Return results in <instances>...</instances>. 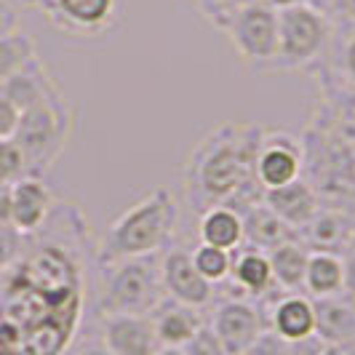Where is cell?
Wrapping results in <instances>:
<instances>
[{"label":"cell","instance_id":"f1b7e54d","mask_svg":"<svg viewBox=\"0 0 355 355\" xmlns=\"http://www.w3.org/2000/svg\"><path fill=\"white\" fill-rule=\"evenodd\" d=\"M182 355H227V350H225V345L219 342V337L214 334L209 320H206L193 334V339L182 347Z\"/></svg>","mask_w":355,"mask_h":355},{"label":"cell","instance_id":"603a6c76","mask_svg":"<svg viewBox=\"0 0 355 355\" xmlns=\"http://www.w3.org/2000/svg\"><path fill=\"white\" fill-rule=\"evenodd\" d=\"M304 294L310 300L345 294V267L342 257L331 251H310V262L304 272Z\"/></svg>","mask_w":355,"mask_h":355},{"label":"cell","instance_id":"e575fe53","mask_svg":"<svg viewBox=\"0 0 355 355\" xmlns=\"http://www.w3.org/2000/svg\"><path fill=\"white\" fill-rule=\"evenodd\" d=\"M347 40H345V49H342V70L347 75V80L355 83V27H347Z\"/></svg>","mask_w":355,"mask_h":355},{"label":"cell","instance_id":"277c9868","mask_svg":"<svg viewBox=\"0 0 355 355\" xmlns=\"http://www.w3.org/2000/svg\"><path fill=\"white\" fill-rule=\"evenodd\" d=\"M163 254L131 257L110 265H96L99 270V297L96 313L102 315H153L155 307L166 300L163 288Z\"/></svg>","mask_w":355,"mask_h":355},{"label":"cell","instance_id":"44dd1931","mask_svg":"<svg viewBox=\"0 0 355 355\" xmlns=\"http://www.w3.org/2000/svg\"><path fill=\"white\" fill-rule=\"evenodd\" d=\"M297 238L302 241L310 251H331V254H342L347 249V243L355 238L350 230V222L342 211L334 209H320L310 225H304L297 232Z\"/></svg>","mask_w":355,"mask_h":355},{"label":"cell","instance_id":"ab89813d","mask_svg":"<svg viewBox=\"0 0 355 355\" xmlns=\"http://www.w3.org/2000/svg\"><path fill=\"white\" fill-rule=\"evenodd\" d=\"M21 3H24V6H30V8H37L43 0H21Z\"/></svg>","mask_w":355,"mask_h":355},{"label":"cell","instance_id":"e0dca14e","mask_svg":"<svg viewBox=\"0 0 355 355\" xmlns=\"http://www.w3.org/2000/svg\"><path fill=\"white\" fill-rule=\"evenodd\" d=\"M150 318L155 323V334H158L160 347H174V350H182L193 339L198 329L206 323L200 310L174 302L168 297L155 307V313Z\"/></svg>","mask_w":355,"mask_h":355},{"label":"cell","instance_id":"9a60e30c","mask_svg":"<svg viewBox=\"0 0 355 355\" xmlns=\"http://www.w3.org/2000/svg\"><path fill=\"white\" fill-rule=\"evenodd\" d=\"M265 200L272 211L284 219L288 227L300 232L304 225L313 222V216L320 211V200L318 193L313 190L310 182H304L302 177L294 179L291 184L284 187H275V190H265Z\"/></svg>","mask_w":355,"mask_h":355},{"label":"cell","instance_id":"30bf717a","mask_svg":"<svg viewBox=\"0 0 355 355\" xmlns=\"http://www.w3.org/2000/svg\"><path fill=\"white\" fill-rule=\"evenodd\" d=\"M257 302L262 304L267 329L284 337L286 342L300 345L304 339L315 337V304L307 294L272 288Z\"/></svg>","mask_w":355,"mask_h":355},{"label":"cell","instance_id":"8992f818","mask_svg":"<svg viewBox=\"0 0 355 355\" xmlns=\"http://www.w3.org/2000/svg\"><path fill=\"white\" fill-rule=\"evenodd\" d=\"M334 40L331 17L313 3H291L278 8V56L270 72L304 70L318 62Z\"/></svg>","mask_w":355,"mask_h":355},{"label":"cell","instance_id":"8fae6325","mask_svg":"<svg viewBox=\"0 0 355 355\" xmlns=\"http://www.w3.org/2000/svg\"><path fill=\"white\" fill-rule=\"evenodd\" d=\"M160 272H163V288H166L168 300L187 304V307H196V310H203L214 302L216 286L209 284L198 272L196 262H193V251L174 249V246L166 249Z\"/></svg>","mask_w":355,"mask_h":355},{"label":"cell","instance_id":"6da1fadb","mask_svg":"<svg viewBox=\"0 0 355 355\" xmlns=\"http://www.w3.org/2000/svg\"><path fill=\"white\" fill-rule=\"evenodd\" d=\"M96 243L83 211L56 203L0 270V355H67L89 300Z\"/></svg>","mask_w":355,"mask_h":355},{"label":"cell","instance_id":"cb8c5ba5","mask_svg":"<svg viewBox=\"0 0 355 355\" xmlns=\"http://www.w3.org/2000/svg\"><path fill=\"white\" fill-rule=\"evenodd\" d=\"M267 259H270V270H272L278 288L304 294V272H307V262H310V249L300 238L286 241L278 249L267 251Z\"/></svg>","mask_w":355,"mask_h":355},{"label":"cell","instance_id":"ac0fdd59","mask_svg":"<svg viewBox=\"0 0 355 355\" xmlns=\"http://www.w3.org/2000/svg\"><path fill=\"white\" fill-rule=\"evenodd\" d=\"M241 219H243V243H249L254 249L272 251L278 249L281 243H286V241L297 238V230L288 227L265 200L251 203L249 209H243Z\"/></svg>","mask_w":355,"mask_h":355},{"label":"cell","instance_id":"7a4b0ae2","mask_svg":"<svg viewBox=\"0 0 355 355\" xmlns=\"http://www.w3.org/2000/svg\"><path fill=\"white\" fill-rule=\"evenodd\" d=\"M265 137L262 123H219L211 128L184 166V184L198 211L230 206L241 214L265 198L257 179V158Z\"/></svg>","mask_w":355,"mask_h":355},{"label":"cell","instance_id":"52a82bcc","mask_svg":"<svg viewBox=\"0 0 355 355\" xmlns=\"http://www.w3.org/2000/svg\"><path fill=\"white\" fill-rule=\"evenodd\" d=\"M225 35L246 67L270 72L278 56V8L265 0H254L232 14L225 24Z\"/></svg>","mask_w":355,"mask_h":355},{"label":"cell","instance_id":"9c48e42d","mask_svg":"<svg viewBox=\"0 0 355 355\" xmlns=\"http://www.w3.org/2000/svg\"><path fill=\"white\" fill-rule=\"evenodd\" d=\"M209 326L225 345L227 355H238L267 329L262 304L249 297H225L214 304Z\"/></svg>","mask_w":355,"mask_h":355},{"label":"cell","instance_id":"d590c367","mask_svg":"<svg viewBox=\"0 0 355 355\" xmlns=\"http://www.w3.org/2000/svg\"><path fill=\"white\" fill-rule=\"evenodd\" d=\"M19 30V17L14 11V6L8 0H0V35H8V33H17Z\"/></svg>","mask_w":355,"mask_h":355},{"label":"cell","instance_id":"74e56055","mask_svg":"<svg viewBox=\"0 0 355 355\" xmlns=\"http://www.w3.org/2000/svg\"><path fill=\"white\" fill-rule=\"evenodd\" d=\"M270 6H275V8H281V6H291V3H313V6H320L323 11H326V3L329 0H265Z\"/></svg>","mask_w":355,"mask_h":355},{"label":"cell","instance_id":"d6986e66","mask_svg":"<svg viewBox=\"0 0 355 355\" xmlns=\"http://www.w3.org/2000/svg\"><path fill=\"white\" fill-rule=\"evenodd\" d=\"M315 304V337L326 345H345L355 339V300L347 294L313 300Z\"/></svg>","mask_w":355,"mask_h":355},{"label":"cell","instance_id":"ffe728a7","mask_svg":"<svg viewBox=\"0 0 355 355\" xmlns=\"http://www.w3.org/2000/svg\"><path fill=\"white\" fill-rule=\"evenodd\" d=\"M53 89H59L56 78L46 70V64H43L37 56H33L21 70H17L3 86H0V94H3L6 99H11V102L19 107V112H21V110L33 107L35 102H40V99H46Z\"/></svg>","mask_w":355,"mask_h":355},{"label":"cell","instance_id":"d6a6232c","mask_svg":"<svg viewBox=\"0 0 355 355\" xmlns=\"http://www.w3.org/2000/svg\"><path fill=\"white\" fill-rule=\"evenodd\" d=\"M67 355H112L110 350L105 347V342L99 337H86V339H75V345H72Z\"/></svg>","mask_w":355,"mask_h":355},{"label":"cell","instance_id":"836d02e7","mask_svg":"<svg viewBox=\"0 0 355 355\" xmlns=\"http://www.w3.org/2000/svg\"><path fill=\"white\" fill-rule=\"evenodd\" d=\"M347 257H342V267H345V294L355 300V238L347 243V249L342 251Z\"/></svg>","mask_w":355,"mask_h":355},{"label":"cell","instance_id":"d4e9b609","mask_svg":"<svg viewBox=\"0 0 355 355\" xmlns=\"http://www.w3.org/2000/svg\"><path fill=\"white\" fill-rule=\"evenodd\" d=\"M35 53V43L27 33H8V35H0V86L14 75L17 70H21Z\"/></svg>","mask_w":355,"mask_h":355},{"label":"cell","instance_id":"4dcf8cb0","mask_svg":"<svg viewBox=\"0 0 355 355\" xmlns=\"http://www.w3.org/2000/svg\"><path fill=\"white\" fill-rule=\"evenodd\" d=\"M19 118H21L19 107L0 94V139H14L19 128Z\"/></svg>","mask_w":355,"mask_h":355},{"label":"cell","instance_id":"5b68a950","mask_svg":"<svg viewBox=\"0 0 355 355\" xmlns=\"http://www.w3.org/2000/svg\"><path fill=\"white\" fill-rule=\"evenodd\" d=\"M72 123H75V115L62 89H53L46 99L21 110L14 142L21 147L27 158L30 177L43 179L49 174V168L59 160L70 142Z\"/></svg>","mask_w":355,"mask_h":355},{"label":"cell","instance_id":"1f68e13d","mask_svg":"<svg viewBox=\"0 0 355 355\" xmlns=\"http://www.w3.org/2000/svg\"><path fill=\"white\" fill-rule=\"evenodd\" d=\"M326 14L331 17L334 24L339 21L345 27H355V0H329Z\"/></svg>","mask_w":355,"mask_h":355},{"label":"cell","instance_id":"7402d4cb","mask_svg":"<svg viewBox=\"0 0 355 355\" xmlns=\"http://www.w3.org/2000/svg\"><path fill=\"white\" fill-rule=\"evenodd\" d=\"M198 235H200V243L206 246L235 251L243 246V219L230 206H211L200 211Z\"/></svg>","mask_w":355,"mask_h":355},{"label":"cell","instance_id":"3957f363","mask_svg":"<svg viewBox=\"0 0 355 355\" xmlns=\"http://www.w3.org/2000/svg\"><path fill=\"white\" fill-rule=\"evenodd\" d=\"M177 225V196L168 187H155L150 196L128 206L121 216H115L107 225L102 241L96 243V265L163 254L166 249H171Z\"/></svg>","mask_w":355,"mask_h":355},{"label":"cell","instance_id":"2e32d148","mask_svg":"<svg viewBox=\"0 0 355 355\" xmlns=\"http://www.w3.org/2000/svg\"><path fill=\"white\" fill-rule=\"evenodd\" d=\"M230 281L235 284L238 297H249V300H262L272 288H278L272 270H270L267 251L254 249L249 243L232 251Z\"/></svg>","mask_w":355,"mask_h":355},{"label":"cell","instance_id":"ba28073f","mask_svg":"<svg viewBox=\"0 0 355 355\" xmlns=\"http://www.w3.org/2000/svg\"><path fill=\"white\" fill-rule=\"evenodd\" d=\"M35 11L62 35L99 40L121 27L123 0H43Z\"/></svg>","mask_w":355,"mask_h":355},{"label":"cell","instance_id":"5bb4252c","mask_svg":"<svg viewBox=\"0 0 355 355\" xmlns=\"http://www.w3.org/2000/svg\"><path fill=\"white\" fill-rule=\"evenodd\" d=\"M99 339L112 355H155L160 350L150 315H102Z\"/></svg>","mask_w":355,"mask_h":355},{"label":"cell","instance_id":"f35d334b","mask_svg":"<svg viewBox=\"0 0 355 355\" xmlns=\"http://www.w3.org/2000/svg\"><path fill=\"white\" fill-rule=\"evenodd\" d=\"M155 355H182V350H174V347H160Z\"/></svg>","mask_w":355,"mask_h":355},{"label":"cell","instance_id":"83f0119b","mask_svg":"<svg viewBox=\"0 0 355 355\" xmlns=\"http://www.w3.org/2000/svg\"><path fill=\"white\" fill-rule=\"evenodd\" d=\"M193 3H196V8L206 21H211L214 27L225 30V24L230 21L232 14H238L243 6H249L254 0H193Z\"/></svg>","mask_w":355,"mask_h":355},{"label":"cell","instance_id":"4316f807","mask_svg":"<svg viewBox=\"0 0 355 355\" xmlns=\"http://www.w3.org/2000/svg\"><path fill=\"white\" fill-rule=\"evenodd\" d=\"M24 177H30V168L21 147L14 139H0V187H11Z\"/></svg>","mask_w":355,"mask_h":355},{"label":"cell","instance_id":"484cf974","mask_svg":"<svg viewBox=\"0 0 355 355\" xmlns=\"http://www.w3.org/2000/svg\"><path fill=\"white\" fill-rule=\"evenodd\" d=\"M193 262H196L198 272H200L209 284L219 286L222 281H230L232 251L216 249V246H206V243H198L196 249H193Z\"/></svg>","mask_w":355,"mask_h":355},{"label":"cell","instance_id":"7c38bea8","mask_svg":"<svg viewBox=\"0 0 355 355\" xmlns=\"http://www.w3.org/2000/svg\"><path fill=\"white\" fill-rule=\"evenodd\" d=\"M304 150L288 131H267L262 137L259 158H257V179L265 190H275L291 184L302 177Z\"/></svg>","mask_w":355,"mask_h":355},{"label":"cell","instance_id":"8d00e7d4","mask_svg":"<svg viewBox=\"0 0 355 355\" xmlns=\"http://www.w3.org/2000/svg\"><path fill=\"white\" fill-rule=\"evenodd\" d=\"M310 355H350V353H347V347H345V345H326V342H320L318 339Z\"/></svg>","mask_w":355,"mask_h":355},{"label":"cell","instance_id":"f546056e","mask_svg":"<svg viewBox=\"0 0 355 355\" xmlns=\"http://www.w3.org/2000/svg\"><path fill=\"white\" fill-rule=\"evenodd\" d=\"M238 355H294V345L286 342L284 337H278L275 331L265 329L243 353H238Z\"/></svg>","mask_w":355,"mask_h":355},{"label":"cell","instance_id":"4fadbf2b","mask_svg":"<svg viewBox=\"0 0 355 355\" xmlns=\"http://www.w3.org/2000/svg\"><path fill=\"white\" fill-rule=\"evenodd\" d=\"M56 198L40 177H24L8 187V219L19 235H35L51 216Z\"/></svg>","mask_w":355,"mask_h":355}]
</instances>
